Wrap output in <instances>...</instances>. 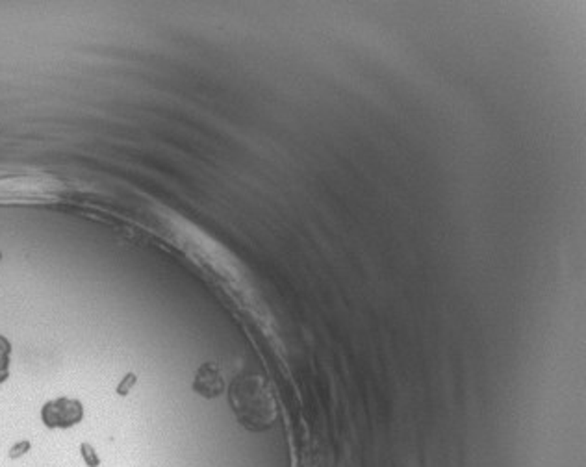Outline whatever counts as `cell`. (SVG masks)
<instances>
[{"label": "cell", "mask_w": 586, "mask_h": 467, "mask_svg": "<svg viewBox=\"0 0 586 467\" xmlns=\"http://www.w3.org/2000/svg\"><path fill=\"white\" fill-rule=\"evenodd\" d=\"M231 403L236 417L253 432L267 430L277 417L275 400L260 376H245L232 384Z\"/></svg>", "instance_id": "obj_1"}, {"label": "cell", "mask_w": 586, "mask_h": 467, "mask_svg": "<svg viewBox=\"0 0 586 467\" xmlns=\"http://www.w3.org/2000/svg\"><path fill=\"white\" fill-rule=\"evenodd\" d=\"M41 420L47 429H71L84 420V406L69 397L48 400L41 408Z\"/></svg>", "instance_id": "obj_2"}, {"label": "cell", "mask_w": 586, "mask_h": 467, "mask_svg": "<svg viewBox=\"0 0 586 467\" xmlns=\"http://www.w3.org/2000/svg\"><path fill=\"white\" fill-rule=\"evenodd\" d=\"M193 390L197 391L199 395L206 397V399H216L225 391V381H223L221 371L216 364H202L199 367L195 381H193Z\"/></svg>", "instance_id": "obj_3"}, {"label": "cell", "mask_w": 586, "mask_h": 467, "mask_svg": "<svg viewBox=\"0 0 586 467\" xmlns=\"http://www.w3.org/2000/svg\"><path fill=\"white\" fill-rule=\"evenodd\" d=\"M10 358L11 343L4 336H0V384L8 381L10 376Z\"/></svg>", "instance_id": "obj_4"}, {"label": "cell", "mask_w": 586, "mask_h": 467, "mask_svg": "<svg viewBox=\"0 0 586 467\" xmlns=\"http://www.w3.org/2000/svg\"><path fill=\"white\" fill-rule=\"evenodd\" d=\"M80 454H82L84 462H86L87 467H99V466H101V460H99V456H96L95 449H93L89 444L80 445Z\"/></svg>", "instance_id": "obj_5"}, {"label": "cell", "mask_w": 586, "mask_h": 467, "mask_svg": "<svg viewBox=\"0 0 586 467\" xmlns=\"http://www.w3.org/2000/svg\"><path fill=\"white\" fill-rule=\"evenodd\" d=\"M134 384H136V375L134 373H128V375L123 378V382L117 386V393H119V395H126V393L132 390V386Z\"/></svg>", "instance_id": "obj_6"}, {"label": "cell", "mask_w": 586, "mask_h": 467, "mask_svg": "<svg viewBox=\"0 0 586 467\" xmlns=\"http://www.w3.org/2000/svg\"><path fill=\"white\" fill-rule=\"evenodd\" d=\"M28 449H30V444H28V441H21V444H17V445H15L13 449H11V451H10V456L13 458V460H15V458L23 456V454L26 453V451H28Z\"/></svg>", "instance_id": "obj_7"}]
</instances>
